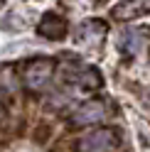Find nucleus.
<instances>
[{
	"instance_id": "1",
	"label": "nucleus",
	"mask_w": 150,
	"mask_h": 152,
	"mask_svg": "<svg viewBox=\"0 0 150 152\" xmlns=\"http://www.w3.org/2000/svg\"><path fill=\"white\" fill-rule=\"evenodd\" d=\"M118 145V137L113 130L108 128H99V130H89L84 137H79L76 147L79 152H111Z\"/></svg>"
},
{
	"instance_id": "2",
	"label": "nucleus",
	"mask_w": 150,
	"mask_h": 152,
	"mask_svg": "<svg viewBox=\"0 0 150 152\" xmlns=\"http://www.w3.org/2000/svg\"><path fill=\"white\" fill-rule=\"evenodd\" d=\"M52 71H54V61L52 59H37V61H32L30 66H27V71H25L27 88H32V91L44 88L47 81L52 79Z\"/></svg>"
},
{
	"instance_id": "3",
	"label": "nucleus",
	"mask_w": 150,
	"mask_h": 152,
	"mask_svg": "<svg viewBox=\"0 0 150 152\" xmlns=\"http://www.w3.org/2000/svg\"><path fill=\"white\" fill-rule=\"evenodd\" d=\"M37 32L42 37H47V39H62L64 32H67V22L62 17H57L54 12H47L40 20V25H37Z\"/></svg>"
},
{
	"instance_id": "4",
	"label": "nucleus",
	"mask_w": 150,
	"mask_h": 152,
	"mask_svg": "<svg viewBox=\"0 0 150 152\" xmlns=\"http://www.w3.org/2000/svg\"><path fill=\"white\" fill-rule=\"evenodd\" d=\"M104 115H106V106L104 103L101 101H89V103H84V106L76 110L74 123H76V125H93V123H99Z\"/></svg>"
},
{
	"instance_id": "5",
	"label": "nucleus",
	"mask_w": 150,
	"mask_h": 152,
	"mask_svg": "<svg viewBox=\"0 0 150 152\" xmlns=\"http://www.w3.org/2000/svg\"><path fill=\"white\" fill-rule=\"evenodd\" d=\"M140 44H143V32H135V30H128L123 34V39H121V49L126 54H135L140 49Z\"/></svg>"
},
{
	"instance_id": "6",
	"label": "nucleus",
	"mask_w": 150,
	"mask_h": 152,
	"mask_svg": "<svg viewBox=\"0 0 150 152\" xmlns=\"http://www.w3.org/2000/svg\"><path fill=\"white\" fill-rule=\"evenodd\" d=\"M0 5H3V0H0Z\"/></svg>"
}]
</instances>
